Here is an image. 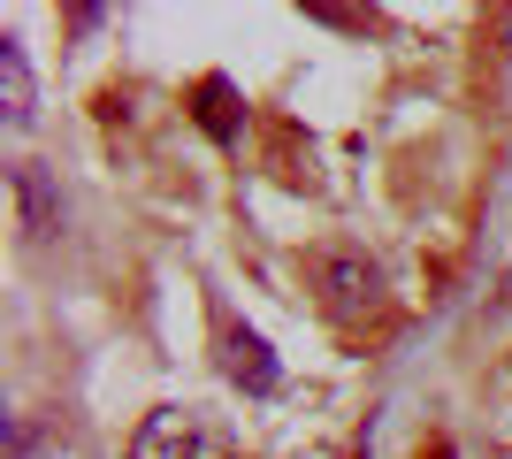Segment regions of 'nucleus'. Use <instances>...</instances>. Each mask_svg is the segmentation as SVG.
Wrapping results in <instances>:
<instances>
[{"label": "nucleus", "instance_id": "nucleus-5", "mask_svg": "<svg viewBox=\"0 0 512 459\" xmlns=\"http://www.w3.org/2000/svg\"><path fill=\"white\" fill-rule=\"evenodd\" d=\"M0 123H8V131H31V123H39V85H31L23 39H0Z\"/></svg>", "mask_w": 512, "mask_h": 459}, {"label": "nucleus", "instance_id": "nucleus-1", "mask_svg": "<svg viewBox=\"0 0 512 459\" xmlns=\"http://www.w3.org/2000/svg\"><path fill=\"white\" fill-rule=\"evenodd\" d=\"M299 276L337 329H367V322H383V306H390L383 268L367 261L360 245H314V253H299Z\"/></svg>", "mask_w": 512, "mask_h": 459}, {"label": "nucleus", "instance_id": "nucleus-6", "mask_svg": "<svg viewBox=\"0 0 512 459\" xmlns=\"http://www.w3.org/2000/svg\"><path fill=\"white\" fill-rule=\"evenodd\" d=\"M192 115H199V131H207L214 146H237V131H245V100H237L230 77H199L192 85Z\"/></svg>", "mask_w": 512, "mask_h": 459}, {"label": "nucleus", "instance_id": "nucleus-2", "mask_svg": "<svg viewBox=\"0 0 512 459\" xmlns=\"http://www.w3.org/2000/svg\"><path fill=\"white\" fill-rule=\"evenodd\" d=\"M130 459H237L222 421L199 414V406H153L130 437Z\"/></svg>", "mask_w": 512, "mask_h": 459}, {"label": "nucleus", "instance_id": "nucleus-4", "mask_svg": "<svg viewBox=\"0 0 512 459\" xmlns=\"http://www.w3.org/2000/svg\"><path fill=\"white\" fill-rule=\"evenodd\" d=\"M8 192H16V222H23V238H31V245L62 238L69 199H62V184L46 176V161H16V169H8Z\"/></svg>", "mask_w": 512, "mask_h": 459}, {"label": "nucleus", "instance_id": "nucleus-3", "mask_svg": "<svg viewBox=\"0 0 512 459\" xmlns=\"http://www.w3.org/2000/svg\"><path fill=\"white\" fill-rule=\"evenodd\" d=\"M214 360H222V375H230L245 398H268V391L283 383L268 337H260V329H245L237 314H214Z\"/></svg>", "mask_w": 512, "mask_h": 459}]
</instances>
